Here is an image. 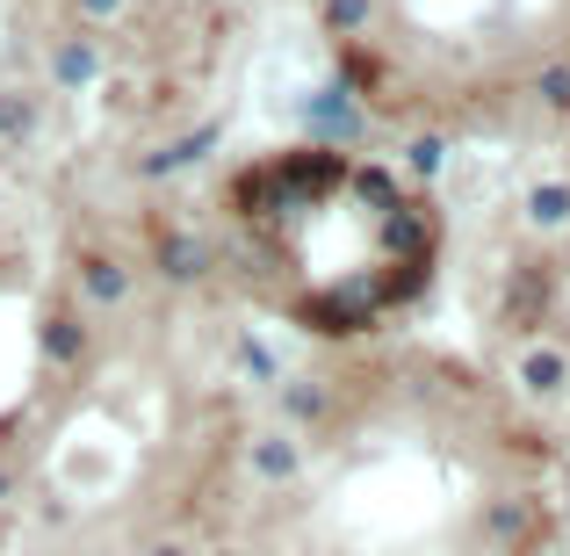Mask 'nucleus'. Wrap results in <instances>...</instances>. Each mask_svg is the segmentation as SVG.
Here are the masks:
<instances>
[{"instance_id": "f257e3e1", "label": "nucleus", "mask_w": 570, "mask_h": 556, "mask_svg": "<svg viewBox=\"0 0 570 556\" xmlns=\"http://www.w3.org/2000/svg\"><path fill=\"white\" fill-rule=\"evenodd\" d=\"M238 253L311 333H368L426 290L441 217L397 167L340 145L267 153L224 182Z\"/></svg>"}, {"instance_id": "f03ea898", "label": "nucleus", "mask_w": 570, "mask_h": 556, "mask_svg": "<svg viewBox=\"0 0 570 556\" xmlns=\"http://www.w3.org/2000/svg\"><path fill=\"white\" fill-rule=\"evenodd\" d=\"M340 80L390 124L570 109V0H311Z\"/></svg>"}, {"instance_id": "7ed1b4c3", "label": "nucleus", "mask_w": 570, "mask_h": 556, "mask_svg": "<svg viewBox=\"0 0 570 556\" xmlns=\"http://www.w3.org/2000/svg\"><path fill=\"white\" fill-rule=\"evenodd\" d=\"M528 383L534 390H557L563 383V362H557V354H534V362H528Z\"/></svg>"}, {"instance_id": "20e7f679", "label": "nucleus", "mask_w": 570, "mask_h": 556, "mask_svg": "<svg viewBox=\"0 0 570 556\" xmlns=\"http://www.w3.org/2000/svg\"><path fill=\"white\" fill-rule=\"evenodd\" d=\"M159 556H181V549H159Z\"/></svg>"}, {"instance_id": "39448f33", "label": "nucleus", "mask_w": 570, "mask_h": 556, "mask_svg": "<svg viewBox=\"0 0 570 556\" xmlns=\"http://www.w3.org/2000/svg\"><path fill=\"white\" fill-rule=\"evenodd\" d=\"M0 491H8V477H0Z\"/></svg>"}]
</instances>
